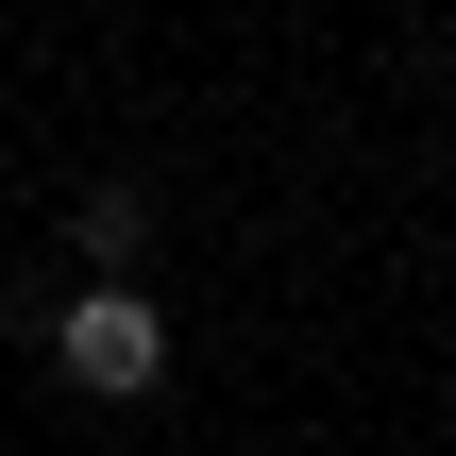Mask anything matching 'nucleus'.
Wrapping results in <instances>:
<instances>
[{
  "instance_id": "obj_1",
  "label": "nucleus",
  "mask_w": 456,
  "mask_h": 456,
  "mask_svg": "<svg viewBox=\"0 0 456 456\" xmlns=\"http://www.w3.org/2000/svg\"><path fill=\"white\" fill-rule=\"evenodd\" d=\"M51 372H68L85 406H152V389H169V305H152L135 271H85V288L51 305Z\"/></svg>"
},
{
  "instance_id": "obj_2",
  "label": "nucleus",
  "mask_w": 456,
  "mask_h": 456,
  "mask_svg": "<svg viewBox=\"0 0 456 456\" xmlns=\"http://www.w3.org/2000/svg\"><path fill=\"white\" fill-rule=\"evenodd\" d=\"M68 254H85V271H135V254H152V186H135V169L85 186V203H68Z\"/></svg>"
}]
</instances>
